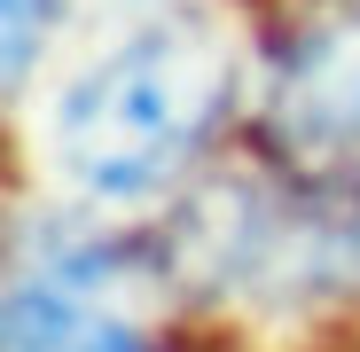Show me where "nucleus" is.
<instances>
[{
  "label": "nucleus",
  "instance_id": "obj_1",
  "mask_svg": "<svg viewBox=\"0 0 360 352\" xmlns=\"http://www.w3.org/2000/svg\"><path fill=\"white\" fill-rule=\"evenodd\" d=\"M235 110V47L204 16H157L63 94L55 141L94 196L172 181Z\"/></svg>",
  "mask_w": 360,
  "mask_h": 352
},
{
  "label": "nucleus",
  "instance_id": "obj_2",
  "mask_svg": "<svg viewBox=\"0 0 360 352\" xmlns=\"http://www.w3.org/2000/svg\"><path fill=\"white\" fill-rule=\"evenodd\" d=\"M266 126L290 149V164L314 181L360 172V8L290 39V55L274 63Z\"/></svg>",
  "mask_w": 360,
  "mask_h": 352
},
{
  "label": "nucleus",
  "instance_id": "obj_3",
  "mask_svg": "<svg viewBox=\"0 0 360 352\" xmlns=\"http://www.w3.org/2000/svg\"><path fill=\"white\" fill-rule=\"evenodd\" d=\"M8 352H149V337L102 313L79 282L39 274L8 289Z\"/></svg>",
  "mask_w": 360,
  "mask_h": 352
},
{
  "label": "nucleus",
  "instance_id": "obj_4",
  "mask_svg": "<svg viewBox=\"0 0 360 352\" xmlns=\"http://www.w3.org/2000/svg\"><path fill=\"white\" fill-rule=\"evenodd\" d=\"M47 24H55V0H8V79H24L39 63Z\"/></svg>",
  "mask_w": 360,
  "mask_h": 352
}]
</instances>
